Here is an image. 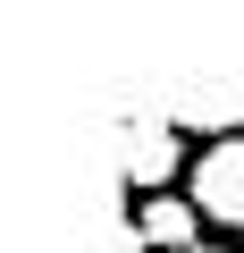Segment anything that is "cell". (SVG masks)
<instances>
[{
  "label": "cell",
  "mask_w": 244,
  "mask_h": 253,
  "mask_svg": "<svg viewBox=\"0 0 244 253\" xmlns=\"http://www.w3.org/2000/svg\"><path fill=\"white\" fill-rule=\"evenodd\" d=\"M185 203H194L210 228H236V236H244V126H227V135H219V144L194 161Z\"/></svg>",
  "instance_id": "obj_1"
},
{
  "label": "cell",
  "mask_w": 244,
  "mask_h": 253,
  "mask_svg": "<svg viewBox=\"0 0 244 253\" xmlns=\"http://www.w3.org/2000/svg\"><path fill=\"white\" fill-rule=\"evenodd\" d=\"M194 253H227V245H194Z\"/></svg>",
  "instance_id": "obj_4"
},
{
  "label": "cell",
  "mask_w": 244,
  "mask_h": 253,
  "mask_svg": "<svg viewBox=\"0 0 244 253\" xmlns=\"http://www.w3.org/2000/svg\"><path fill=\"white\" fill-rule=\"evenodd\" d=\"M135 236H143L152 253H194V245H202V211L177 203V194H143V203H135Z\"/></svg>",
  "instance_id": "obj_3"
},
{
  "label": "cell",
  "mask_w": 244,
  "mask_h": 253,
  "mask_svg": "<svg viewBox=\"0 0 244 253\" xmlns=\"http://www.w3.org/2000/svg\"><path fill=\"white\" fill-rule=\"evenodd\" d=\"M185 144H177V118H127V186L135 194H169Z\"/></svg>",
  "instance_id": "obj_2"
}]
</instances>
